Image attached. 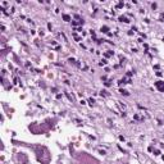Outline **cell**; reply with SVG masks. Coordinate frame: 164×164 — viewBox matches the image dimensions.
<instances>
[{
	"label": "cell",
	"mask_w": 164,
	"mask_h": 164,
	"mask_svg": "<svg viewBox=\"0 0 164 164\" xmlns=\"http://www.w3.org/2000/svg\"><path fill=\"white\" fill-rule=\"evenodd\" d=\"M155 85H156V87H158L160 91H164V83H160V82H156Z\"/></svg>",
	"instance_id": "1"
}]
</instances>
